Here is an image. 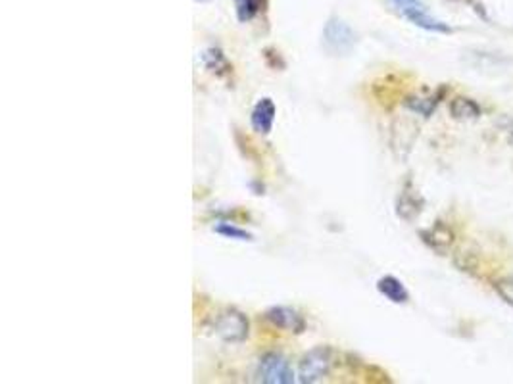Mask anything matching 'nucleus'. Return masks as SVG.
<instances>
[{"label":"nucleus","mask_w":513,"mask_h":384,"mask_svg":"<svg viewBox=\"0 0 513 384\" xmlns=\"http://www.w3.org/2000/svg\"><path fill=\"white\" fill-rule=\"evenodd\" d=\"M248 328H250V323H248L247 315L234 308L219 311L216 321H214V331H216L217 336L222 341L231 342V344L244 341L248 336Z\"/></svg>","instance_id":"7ed1b4c3"},{"label":"nucleus","mask_w":513,"mask_h":384,"mask_svg":"<svg viewBox=\"0 0 513 384\" xmlns=\"http://www.w3.org/2000/svg\"><path fill=\"white\" fill-rule=\"evenodd\" d=\"M202 58V63L206 66V70L214 71V73H222V71H229V62L225 54H223L219 48H208L200 54Z\"/></svg>","instance_id":"9b49d317"},{"label":"nucleus","mask_w":513,"mask_h":384,"mask_svg":"<svg viewBox=\"0 0 513 384\" xmlns=\"http://www.w3.org/2000/svg\"><path fill=\"white\" fill-rule=\"evenodd\" d=\"M377 290L393 303H405L410 300V294H408V290H405V286L402 284V281L393 277V275L380 277L379 281H377Z\"/></svg>","instance_id":"6e6552de"},{"label":"nucleus","mask_w":513,"mask_h":384,"mask_svg":"<svg viewBox=\"0 0 513 384\" xmlns=\"http://www.w3.org/2000/svg\"><path fill=\"white\" fill-rule=\"evenodd\" d=\"M214 231H216L217 234L225 237V239H231V240H241V242L252 240V234L248 233L247 229L237 227V225L229 223V221H217L216 225H214Z\"/></svg>","instance_id":"f8f14e48"},{"label":"nucleus","mask_w":513,"mask_h":384,"mask_svg":"<svg viewBox=\"0 0 513 384\" xmlns=\"http://www.w3.org/2000/svg\"><path fill=\"white\" fill-rule=\"evenodd\" d=\"M264 317L269 325L281 328V331H286V333L300 334L306 331L304 315L300 313L298 309L289 308V306H271L269 309H266Z\"/></svg>","instance_id":"39448f33"},{"label":"nucleus","mask_w":513,"mask_h":384,"mask_svg":"<svg viewBox=\"0 0 513 384\" xmlns=\"http://www.w3.org/2000/svg\"><path fill=\"white\" fill-rule=\"evenodd\" d=\"M437 98H421V96H412V98H408L405 100V106L410 108L412 112L419 115H425V118H429L432 114V110L437 108Z\"/></svg>","instance_id":"4468645a"},{"label":"nucleus","mask_w":513,"mask_h":384,"mask_svg":"<svg viewBox=\"0 0 513 384\" xmlns=\"http://www.w3.org/2000/svg\"><path fill=\"white\" fill-rule=\"evenodd\" d=\"M390 4L393 8L396 10L398 14H404L405 10H410L413 6H419V4H423L421 0H390Z\"/></svg>","instance_id":"dca6fc26"},{"label":"nucleus","mask_w":513,"mask_h":384,"mask_svg":"<svg viewBox=\"0 0 513 384\" xmlns=\"http://www.w3.org/2000/svg\"><path fill=\"white\" fill-rule=\"evenodd\" d=\"M264 0H234V8H237V18L241 19L242 24H247L260 14Z\"/></svg>","instance_id":"ddd939ff"},{"label":"nucleus","mask_w":513,"mask_h":384,"mask_svg":"<svg viewBox=\"0 0 513 384\" xmlns=\"http://www.w3.org/2000/svg\"><path fill=\"white\" fill-rule=\"evenodd\" d=\"M289 359L279 352L264 353L256 367V378L266 384H292L298 380Z\"/></svg>","instance_id":"f03ea898"},{"label":"nucleus","mask_w":513,"mask_h":384,"mask_svg":"<svg viewBox=\"0 0 513 384\" xmlns=\"http://www.w3.org/2000/svg\"><path fill=\"white\" fill-rule=\"evenodd\" d=\"M331 367H333V353L329 346H317L306 353L300 359L298 365V383L314 384L321 383L323 378L329 377Z\"/></svg>","instance_id":"f257e3e1"},{"label":"nucleus","mask_w":513,"mask_h":384,"mask_svg":"<svg viewBox=\"0 0 513 384\" xmlns=\"http://www.w3.org/2000/svg\"><path fill=\"white\" fill-rule=\"evenodd\" d=\"M396 212L402 219L412 221L421 212V202L410 190H402V194L398 196V202H396Z\"/></svg>","instance_id":"9d476101"},{"label":"nucleus","mask_w":513,"mask_h":384,"mask_svg":"<svg viewBox=\"0 0 513 384\" xmlns=\"http://www.w3.org/2000/svg\"><path fill=\"white\" fill-rule=\"evenodd\" d=\"M356 44V33L342 19L331 18L323 29L325 51L333 56H346Z\"/></svg>","instance_id":"20e7f679"},{"label":"nucleus","mask_w":513,"mask_h":384,"mask_svg":"<svg viewBox=\"0 0 513 384\" xmlns=\"http://www.w3.org/2000/svg\"><path fill=\"white\" fill-rule=\"evenodd\" d=\"M275 115H277V106L271 98H260L256 102L250 114V125L258 135H269L273 131V123H275Z\"/></svg>","instance_id":"423d86ee"},{"label":"nucleus","mask_w":513,"mask_h":384,"mask_svg":"<svg viewBox=\"0 0 513 384\" xmlns=\"http://www.w3.org/2000/svg\"><path fill=\"white\" fill-rule=\"evenodd\" d=\"M496 292L500 294V298L507 306H512L513 308V281H498L494 284Z\"/></svg>","instance_id":"2eb2a0df"},{"label":"nucleus","mask_w":513,"mask_h":384,"mask_svg":"<svg viewBox=\"0 0 513 384\" xmlns=\"http://www.w3.org/2000/svg\"><path fill=\"white\" fill-rule=\"evenodd\" d=\"M450 114L454 120H477L481 115V106L471 98L457 96L450 104Z\"/></svg>","instance_id":"1a4fd4ad"},{"label":"nucleus","mask_w":513,"mask_h":384,"mask_svg":"<svg viewBox=\"0 0 513 384\" xmlns=\"http://www.w3.org/2000/svg\"><path fill=\"white\" fill-rule=\"evenodd\" d=\"M402 16H404L405 19H410L413 26L421 27V29H425V31H431V33H450L452 31L450 27L446 26L444 21H440V19H437V18H432L431 14L425 10L423 4L410 8V10H405Z\"/></svg>","instance_id":"0eeeda50"}]
</instances>
